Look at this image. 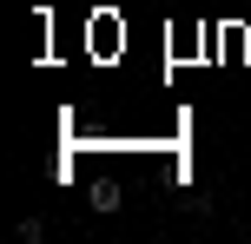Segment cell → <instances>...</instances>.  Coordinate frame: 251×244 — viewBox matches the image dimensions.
<instances>
[{
    "instance_id": "cell-1",
    "label": "cell",
    "mask_w": 251,
    "mask_h": 244,
    "mask_svg": "<svg viewBox=\"0 0 251 244\" xmlns=\"http://www.w3.org/2000/svg\"><path fill=\"white\" fill-rule=\"evenodd\" d=\"M93 211H119V185H93Z\"/></svg>"
}]
</instances>
